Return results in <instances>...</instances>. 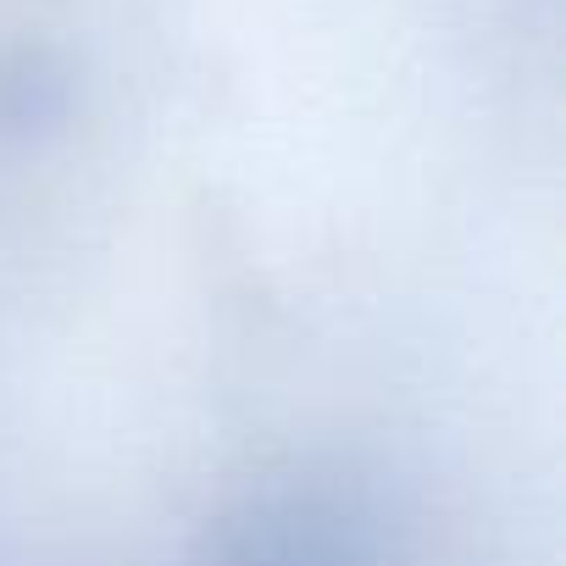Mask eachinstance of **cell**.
I'll use <instances>...</instances> for the list:
<instances>
[{"instance_id": "cell-1", "label": "cell", "mask_w": 566, "mask_h": 566, "mask_svg": "<svg viewBox=\"0 0 566 566\" xmlns=\"http://www.w3.org/2000/svg\"><path fill=\"white\" fill-rule=\"evenodd\" d=\"M228 566H367V544L328 505L283 500L233 533Z\"/></svg>"}]
</instances>
